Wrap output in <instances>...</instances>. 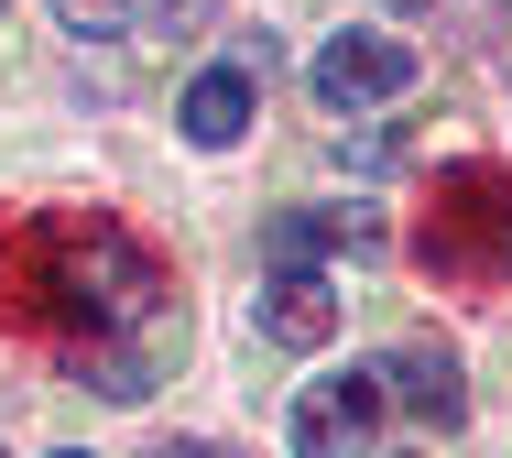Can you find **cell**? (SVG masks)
I'll return each mask as SVG.
<instances>
[{"instance_id":"cell-1","label":"cell","mask_w":512,"mask_h":458,"mask_svg":"<svg viewBox=\"0 0 512 458\" xmlns=\"http://www.w3.org/2000/svg\"><path fill=\"white\" fill-rule=\"evenodd\" d=\"M33 306L99 349V339L142 328L164 306V273H153V251L131 229H109V219H44L33 229Z\"/></svg>"},{"instance_id":"cell-2","label":"cell","mask_w":512,"mask_h":458,"mask_svg":"<svg viewBox=\"0 0 512 458\" xmlns=\"http://www.w3.org/2000/svg\"><path fill=\"white\" fill-rule=\"evenodd\" d=\"M436 197H447V208L425 219V262L458 273V284L512 273V186H502V175H491V164H458Z\"/></svg>"},{"instance_id":"cell-3","label":"cell","mask_w":512,"mask_h":458,"mask_svg":"<svg viewBox=\"0 0 512 458\" xmlns=\"http://www.w3.org/2000/svg\"><path fill=\"white\" fill-rule=\"evenodd\" d=\"M382 371H327L295 393V458H360L371 448V426H382Z\"/></svg>"},{"instance_id":"cell-4","label":"cell","mask_w":512,"mask_h":458,"mask_svg":"<svg viewBox=\"0 0 512 458\" xmlns=\"http://www.w3.org/2000/svg\"><path fill=\"white\" fill-rule=\"evenodd\" d=\"M306 88L327 110H371V99L414 88V44H393V33H327L316 66H306Z\"/></svg>"},{"instance_id":"cell-5","label":"cell","mask_w":512,"mask_h":458,"mask_svg":"<svg viewBox=\"0 0 512 458\" xmlns=\"http://www.w3.org/2000/svg\"><path fill=\"white\" fill-rule=\"evenodd\" d=\"M175 360H186V306H153L142 328H120V339L88 349V382H99L109 404H142V393H153Z\"/></svg>"},{"instance_id":"cell-6","label":"cell","mask_w":512,"mask_h":458,"mask_svg":"<svg viewBox=\"0 0 512 458\" xmlns=\"http://www.w3.org/2000/svg\"><path fill=\"white\" fill-rule=\"evenodd\" d=\"M251 328L273 349H327L338 339V284H327V273H273V284L251 295Z\"/></svg>"},{"instance_id":"cell-7","label":"cell","mask_w":512,"mask_h":458,"mask_svg":"<svg viewBox=\"0 0 512 458\" xmlns=\"http://www.w3.org/2000/svg\"><path fill=\"white\" fill-rule=\"evenodd\" d=\"M382 393H393L404 415H425V426H458V415H469V382H458V360H447V349H425V339L382 360Z\"/></svg>"},{"instance_id":"cell-8","label":"cell","mask_w":512,"mask_h":458,"mask_svg":"<svg viewBox=\"0 0 512 458\" xmlns=\"http://www.w3.org/2000/svg\"><path fill=\"white\" fill-rule=\"evenodd\" d=\"M175 120H186V142H197V153H229V142L251 131V66H207Z\"/></svg>"},{"instance_id":"cell-9","label":"cell","mask_w":512,"mask_h":458,"mask_svg":"<svg viewBox=\"0 0 512 458\" xmlns=\"http://www.w3.org/2000/svg\"><path fill=\"white\" fill-rule=\"evenodd\" d=\"M338 240H371V219L360 208H284L262 229V262L273 273H316V251H338Z\"/></svg>"},{"instance_id":"cell-10","label":"cell","mask_w":512,"mask_h":458,"mask_svg":"<svg viewBox=\"0 0 512 458\" xmlns=\"http://www.w3.org/2000/svg\"><path fill=\"white\" fill-rule=\"evenodd\" d=\"M55 11H66L77 33H120V11H131V0H55Z\"/></svg>"},{"instance_id":"cell-11","label":"cell","mask_w":512,"mask_h":458,"mask_svg":"<svg viewBox=\"0 0 512 458\" xmlns=\"http://www.w3.org/2000/svg\"><path fill=\"white\" fill-rule=\"evenodd\" d=\"M164 458H229V448H197V437H175V448H164Z\"/></svg>"},{"instance_id":"cell-12","label":"cell","mask_w":512,"mask_h":458,"mask_svg":"<svg viewBox=\"0 0 512 458\" xmlns=\"http://www.w3.org/2000/svg\"><path fill=\"white\" fill-rule=\"evenodd\" d=\"M55 458H99V448H55Z\"/></svg>"},{"instance_id":"cell-13","label":"cell","mask_w":512,"mask_h":458,"mask_svg":"<svg viewBox=\"0 0 512 458\" xmlns=\"http://www.w3.org/2000/svg\"><path fill=\"white\" fill-rule=\"evenodd\" d=\"M382 11H414V0H382Z\"/></svg>"}]
</instances>
